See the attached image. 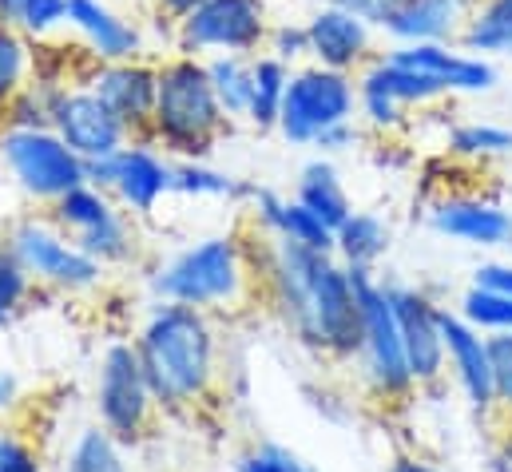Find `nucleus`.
Returning <instances> with one entry per match:
<instances>
[{"instance_id": "nucleus-36", "label": "nucleus", "mask_w": 512, "mask_h": 472, "mask_svg": "<svg viewBox=\"0 0 512 472\" xmlns=\"http://www.w3.org/2000/svg\"><path fill=\"white\" fill-rule=\"evenodd\" d=\"M489 361H493L497 405L512 413V334H489Z\"/></svg>"}, {"instance_id": "nucleus-2", "label": "nucleus", "mask_w": 512, "mask_h": 472, "mask_svg": "<svg viewBox=\"0 0 512 472\" xmlns=\"http://www.w3.org/2000/svg\"><path fill=\"white\" fill-rule=\"evenodd\" d=\"M135 350L143 361L155 405H195L215 381V330L207 310L163 302L143 322Z\"/></svg>"}, {"instance_id": "nucleus-10", "label": "nucleus", "mask_w": 512, "mask_h": 472, "mask_svg": "<svg viewBox=\"0 0 512 472\" xmlns=\"http://www.w3.org/2000/svg\"><path fill=\"white\" fill-rule=\"evenodd\" d=\"M44 96H48V123H52V131L84 163L108 159V155L124 151L131 143L128 127L104 108V100L88 84H56V88H44Z\"/></svg>"}, {"instance_id": "nucleus-14", "label": "nucleus", "mask_w": 512, "mask_h": 472, "mask_svg": "<svg viewBox=\"0 0 512 472\" xmlns=\"http://www.w3.org/2000/svg\"><path fill=\"white\" fill-rule=\"evenodd\" d=\"M88 183L116 195V203L128 215L147 219L159 207V199L171 191V163L155 151V143L131 139L124 151L88 163Z\"/></svg>"}, {"instance_id": "nucleus-7", "label": "nucleus", "mask_w": 512, "mask_h": 472, "mask_svg": "<svg viewBox=\"0 0 512 472\" xmlns=\"http://www.w3.org/2000/svg\"><path fill=\"white\" fill-rule=\"evenodd\" d=\"M0 159L12 183L40 203H56L88 183V163L52 127H4Z\"/></svg>"}, {"instance_id": "nucleus-8", "label": "nucleus", "mask_w": 512, "mask_h": 472, "mask_svg": "<svg viewBox=\"0 0 512 472\" xmlns=\"http://www.w3.org/2000/svg\"><path fill=\"white\" fill-rule=\"evenodd\" d=\"M266 0H207L175 24V48L187 56H258L270 40Z\"/></svg>"}, {"instance_id": "nucleus-29", "label": "nucleus", "mask_w": 512, "mask_h": 472, "mask_svg": "<svg viewBox=\"0 0 512 472\" xmlns=\"http://www.w3.org/2000/svg\"><path fill=\"white\" fill-rule=\"evenodd\" d=\"M255 100H251V123L258 131H270L278 127V112H282V96H286V84H290V64L270 56V52H258L255 60Z\"/></svg>"}, {"instance_id": "nucleus-11", "label": "nucleus", "mask_w": 512, "mask_h": 472, "mask_svg": "<svg viewBox=\"0 0 512 472\" xmlns=\"http://www.w3.org/2000/svg\"><path fill=\"white\" fill-rule=\"evenodd\" d=\"M8 250L20 258V266L60 290H92L104 274V262L92 258L84 246H76L72 238L40 219H20L8 231Z\"/></svg>"}, {"instance_id": "nucleus-27", "label": "nucleus", "mask_w": 512, "mask_h": 472, "mask_svg": "<svg viewBox=\"0 0 512 472\" xmlns=\"http://www.w3.org/2000/svg\"><path fill=\"white\" fill-rule=\"evenodd\" d=\"M255 56H211V84L215 96L223 104V112L231 119L251 116V100H255Z\"/></svg>"}, {"instance_id": "nucleus-33", "label": "nucleus", "mask_w": 512, "mask_h": 472, "mask_svg": "<svg viewBox=\"0 0 512 472\" xmlns=\"http://www.w3.org/2000/svg\"><path fill=\"white\" fill-rule=\"evenodd\" d=\"M171 191H179V195H251L255 187H243L231 175L211 171L203 159H179V163H171Z\"/></svg>"}, {"instance_id": "nucleus-41", "label": "nucleus", "mask_w": 512, "mask_h": 472, "mask_svg": "<svg viewBox=\"0 0 512 472\" xmlns=\"http://www.w3.org/2000/svg\"><path fill=\"white\" fill-rule=\"evenodd\" d=\"M477 286L512 294V262H485V266H477Z\"/></svg>"}, {"instance_id": "nucleus-31", "label": "nucleus", "mask_w": 512, "mask_h": 472, "mask_svg": "<svg viewBox=\"0 0 512 472\" xmlns=\"http://www.w3.org/2000/svg\"><path fill=\"white\" fill-rule=\"evenodd\" d=\"M0 20L28 40H48L68 24V0H0Z\"/></svg>"}, {"instance_id": "nucleus-12", "label": "nucleus", "mask_w": 512, "mask_h": 472, "mask_svg": "<svg viewBox=\"0 0 512 472\" xmlns=\"http://www.w3.org/2000/svg\"><path fill=\"white\" fill-rule=\"evenodd\" d=\"M96 405H100V421L104 429L116 437V441H139L147 421H151V409H155V393L147 385V373H143V361L139 350L128 342H116L104 365H100V385H96Z\"/></svg>"}, {"instance_id": "nucleus-39", "label": "nucleus", "mask_w": 512, "mask_h": 472, "mask_svg": "<svg viewBox=\"0 0 512 472\" xmlns=\"http://www.w3.org/2000/svg\"><path fill=\"white\" fill-rule=\"evenodd\" d=\"M266 52L278 56V60H286V64L310 56V48H306V24H274L270 28V40H266Z\"/></svg>"}, {"instance_id": "nucleus-5", "label": "nucleus", "mask_w": 512, "mask_h": 472, "mask_svg": "<svg viewBox=\"0 0 512 472\" xmlns=\"http://www.w3.org/2000/svg\"><path fill=\"white\" fill-rule=\"evenodd\" d=\"M354 116H358V76L322 64H306L290 72L278 112V131L286 143L314 147L326 131L354 123Z\"/></svg>"}, {"instance_id": "nucleus-25", "label": "nucleus", "mask_w": 512, "mask_h": 472, "mask_svg": "<svg viewBox=\"0 0 512 472\" xmlns=\"http://www.w3.org/2000/svg\"><path fill=\"white\" fill-rule=\"evenodd\" d=\"M457 44L489 60L493 56L512 60V0H477Z\"/></svg>"}, {"instance_id": "nucleus-6", "label": "nucleus", "mask_w": 512, "mask_h": 472, "mask_svg": "<svg viewBox=\"0 0 512 472\" xmlns=\"http://www.w3.org/2000/svg\"><path fill=\"white\" fill-rule=\"evenodd\" d=\"M354 278V294L362 306V365H366V381L374 389L378 401H405L417 381L405 357V342H401V326L389 302V286L374 282V270H350Z\"/></svg>"}, {"instance_id": "nucleus-28", "label": "nucleus", "mask_w": 512, "mask_h": 472, "mask_svg": "<svg viewBox=\"0 0 512 472\" xmlns=\"http://www.w3.org/2000/svg\"><path fill=\"white\" fill-rule=\"evenodd\" d=\"M449 155L469 159V163H489V159H505L512 155V127L505 123H489V119H465L449 131Z\"/></svg>"}, {"instance_id": "nucleus-4", "label": "nucleus", "mask_w": 512, "mask_h": 472, "mask_svg": "<svg viewBox=\"0 0 512 472\" xmlns=\"http://www.w3.org/2000/svg\"><path fill=\"white\" fill-rule=\"evenodd\" d=\"M251 270L255 266L239 238L215 235L187 246L179 258H171L155 274V294L163 302H187L199 310L235 306L251 290Z\"/></svg>"}, {"instance_id": "nucleus-37", "label": "nucleus", "mask_w": 512, "mask_h": 472, "mask_svg": "<svg viewBox=\"0 0 512 472\" xmlns=\"http://www.w3.org/2000/svg\"><path fill=\"white\" fill-rule=\"evenodd\" d=\"M239 472H314V469L302 457H294L290 449H282V445H262V449H251L239 461Z\"/></svg>"}, {"instance_id": "nucleus-22", "label": "nucleus", "mask_w": 512, "mask_h": 472, "mask_svg": "<svg viewBox=\"0 0 512 472\" xmlns=\"http://www.w3.org/2000/svg\"><path fill=\"white\" fill-rule=\"evenodd\" d=\"M477 0H409L397 20L385 28L393 44H417V40H437V44H457L469 12Z\"/></svg>"}, {"instance_id": "nucleus-34", "label": "nucleus", "mask_w": 512, "mask_h": 472, "mask_svg": "<svg viewBox=\"0 0 512 472\" xmlns=\"http://www.w3.org/2000/svg\"><path fill=\"white\" fill-rule=\"evenodd\" d=\"M68 472H128L120 441L108 429H84L76 449H72Z\"/></svg>"}, {"instance_id": "nucleus-32", "label": "nucleus", "mask_w": 512, "mask_h": 472, "mask_svg": "<svg viewBox=\"0 0 512 472\" xmlns=\"http://www.w3.org/2000/svg\"><path fill=\"white\" fill-rule=\"evenodd\" d=\"M461 314L481 330V334H512V294L489 290V286H469L461 298Z\"/></svg>"}, {"instance_id": "nucleus-9", "label": "nucleus", "mask_w": 512, "mask_h": 472, "mask_svg": "<svg viewBox=\"0 0 512 472\" xmlns=\"http://www.w3.org/2000/svg\"><path fill=\"white\" fill-rule=\"evenodd\" d=\"M449 100V88L401 60L382 52L374 64L358 72V116L374 131H397L405 127L409 112Z\"/></svg>"}, {"instance_id": "nucleus-35", "label": "nucleus", "mask_w": 512, "mask_h": 472, "mask_svg": "<svg viewBox=\"0 0 512 472\" xmlns=\"http://www.w3.org/2000/svg\"><path fill=\"white\" fill-rule=\"evenodd\" d=\"M28 282H32V274L20 266V258L8 246H0V330L20 314V306L28 298Z\"/></svg>"}, {"instance_id": "nucleus-3", "label": "nucleus", "mask_w": 512, "mask_h": 472, "mask_svg": "<svg viewBox=\"0 0 512 472\" xmlns=\"http://www.w3.org/2000/svg\"><path fill=\"white\" fill-rule=\"evenodd\" d=\"M223 131H231V116L215 96L207 60L187 52L159 60V88L147 143L163 147L175 159H207L219 147Z\"/></svg>"}, {"instance_id": "nucleus-24", "label": "nucleus", "mask_w": 512, "mask_h": 472, "mask_svg": "<svg viewBox=\"0 0 512 472\" xmlns=\"http://www.w3.org/2000/svg\"><path fill=\"white\" fill-rule=\"evenodd\" d=\"M294 199H298L306 211H314L330 231H338V227L354 215V203H350V195H346V187H342V179H338V167H334L330 159H314V163H306V167L298 171Z\"/></svg>"}, {"instance_id": "nucleus-1", "label": "nucleus", "mask_w": 512, "mask_h": 472, "mask_svg": "<svg viewBox=\"0 0 512 472\" xmlns=\"http://www.w3.org/2000/svg\"><path fill=\"white\" fill-rule=\"evenodd\" d=\"M262 278L298 342L334 357L362 354V306L346 262H334V254L310 250L302 242L270 235Z\"/></svg>"}, {"instance_id": "nucleus-19", "label": "nucleus", "mask_w": 512, "mask_h": 472, "mask_svg": "<svg viewBox=\"0 0 512 472\" xmlns=\"http://www.w3.org/2000/svg\"><path fill=\"white\" fill-rule=\"evenodd\" d=\"M441 338H445V357L449 369L465 393V401L477 413L497 409V389H493V361H489V338L457 310H441Z\"/></svg>"}, {"instance_id": "nucleus-43", "label": "nucleus", "mask_w": 512, "mask_h": 472, "mask_svg": "<svg viewBox=\"0 0 512 472\" xmlns=\"http://www.w3.org/2000/svg\"><path fill=\"white\" fill-rule=\"evenodd\" d=\"M389 472H441L437 465H429V461H421V457H397Z\"/></svg>"}, {"instance_id": "nucleus-16", "label": "nucleus", "mask_w": 512, "mask_h": 472, "mask_svg": "<svg viewBox=\"0 0 512 472\" xmlns=\"http://www.w3.org/2000/svg\"><path fill=\"white\" fill-rule=\"evenodd\" d=\"M112 116L128 127L131 139H147L151 112H155V88H159V64L135 56V60H112V64H92L84 80Z\"/></svg>"}, {"instance_id": "nucleus-40", "label": "nucleus", "mask_w": 512, "mask_h": 472, "mask_svg": "<svg viewBox=\"0 0 512 472\" xmlns=\"http://www.w3.org/2000/svg\"><path fill=\"white\" fill-rule=\"evenodd\" d=\"M0 472H40V461L20 437L0 433Z\"/></svg>"}, {"instance_id": "nucleus-23", "label": "nucleus", "mask_w": 512, "mask_h": 472, "mask_svg": "<svg viewBox=\"0 0 512 472\" xmlns=\"http://www.w3.org/2000/svg\"><path fill=\"white\" fill-rule=\"evenodd\" d=\"M251 199H255V215L258 223L266 227V235L290 238V242H302L310 250L334 254V231L314 211H306L298 199H286V195L266 191V187H255Z\"/></svg>"}, {"instance_id": "nucleus-18", "label": "nucleus", "mask_w": 512, "mask_h": 472, "mask_svg": "<svg viewBox=\"0 0 512 472\" xmlns=\"http://www.w3.org/2000/svg\"><path fill=\"white\" fill-rule=\"evenodd\" d=\"M393 60L441 80L449 96H481L497 88V68L489 56H477L461 44H437V40H417V44H393Z\"/></svg>"}, {"instance_id": "nucleus-44", "label": "nucleus", "mask_w": 512, "mask_h": 472, "mask_svg": "<svg viewBox=\"0 0 512 472\" xmlns=\"http://www.w3.org/2000/svg\"><path fill=\"white\" fill-rule=\"evenodd\" d=\"M16 401V377L8 369H0V409H8Z\"/></svg>"}, {"instance_id": "nucleus-42", "label": "nucleus", "mask_w": 512, "mask_h": 472, "mask_svg": "<svg viewBox=\"0 0 512 472\" xmlns=\"http://www.w3.org/2000/svg\"><path fill=\"white\" fill-rule=\"evenodd\" d=\"M155 4V12H159V20H167L171 28L179 24V20H187L195 8H203L207 0H151Z\"/></svg>"}, {"instance_id": "nucleus-38", "label": "nucleus", "mask_w": 512, "mask_h": 472, "mask_svg": "<svg viewBox=\"0 0 512 472\" xmlns=\"http://www.w3.org/2000/svg\"><path fill=\"white\" fill-rule=\"evenodd\" d=\"M318 4H338V8H346V12H354V16H362L366 24H374L378 32H385L409 0H318Z\"/></svg>"}, {"instance_id": "nucleus-21", "label": "nucleus", "mask_w": 512, "mask_h": 472, "mask_svg": "<svg viewBox=\"0 0 512 472\" xmlns=\"http://www.w3.org/2000/svg\"><path fill=\"white\" fill-rule=\"evenodd\" d=\"M68 28H76L80 44L100 64L143 56V28L120 16L108 0H68Z\"/></svg>"}, {"instance_id": "nucleus-17", "label": "nucleus", "mask_w": 512, "mask_h": 472, "mask_svg": "<svg viewBox=\"0 0 512 472\" xmlns=\"http://www.w3.org/2000/svg\"><path fill=\"white\" fill-rule=\"evenodd\" d=\"M389 302H393V314L401 326L413 381L417 385L441 381V373L449 369L445 338H441V306H433L421 290H409V286H389Z\"/></svg>"}, {"instance_id": "nucleus-13", "label": "nucleus", "mask_w": 512, "mask_h": 472, "mask_svg": "<svg viewBox=\"0 0 512 472\" xmlns=\"http://www.w3.org/2000/svg\"><path fill=\"white\" fill-rule=\"evenodd\" d=\"M52 219L76 246H84L92 258L100 262H124L135 250L128 215L112 203L108 191L84 183L76 191H68L64 199L52 203Z\"/></svg>"}, {"instance_id": "nucleus-26", "label": "nucleus", "mask_w": 512, "mask_h": 472, "mask_svg": "<svg viewBox=\"0 0 512 472\" xmlns=\"http://www.w3.org/2000/svg\"><path fill=\"white\" fill-rule=\"evenodd\" d=\"M389 250V227L370 211H354L338 231H334V254L350 270H374Z\"/></svg>"}, {"instance_id": "nucleus-15", "label": "nucleus", "mask_w": 512, "mask_h": 472, "mask_svg": "<svg viewBox=\"0 0 512 472\" xmlns=\"http://www.w3.org/2000/svg\"><path fill=\"white\" fill-rule=\"evenodd\" d=\"M306 48H310V64L350 72V76H358L366 64H374L382 56L378 28L338 4L314 8V16L306 20Z\"/></svg>"}, {"instance_id": "nucleus-20", "label": "nucleus", "mask_w": 512, "mask_h": 472, "mask_svg": "<svg viewBox=\"0 0 512 472\" xmlns=\"http://www.w3.org/2000/svg\"><path fill=\"white\" fill-rule=\"evenodd\" d=\"M429 227L437 235L465 246H512V215L481 195H445L429 211Z\"/></svg>"}, {"instance_id": "nucleus-30", "label": "nucleus", "mask_w": 512, "mask_h": 472, "mask_svg": "<svg viewBox=\"0 0 512 472\" xmlns=\"http://www.w3.org/2000/svg\"><path fill=\"white\" fill-rule=\"evenodd\" d=\"M24 88H32V40L0 20V116Z\"/></svg>"}]
</instances>
